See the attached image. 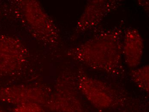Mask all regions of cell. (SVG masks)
I'll use <instances>...</instances> for the list:
<instances>
[{"mask_svg":"<svg viewBox=\"0 0 149 112\" xmlns=\"http://www.w3.org/2000/svg\"><path fill=\"white\" fill-rule=\"evenodd\" d=\"M103 33L69 50L67 55L97 69L110 70L116 67L123 53L121 35L117 30Z\"/></svg>","mask_w":149,"mask_h":112,"instance_id":"6da1fadb","label":"cell"},{"mask_svg":"<svg viewBox=\"0 0 149 112\" xmlns=\"http://www.w3.org/2000/svg\"><path fill=\"white\" fill-rule=\"evenodd\" d=\"M19 3L26 22L36 38L47 44H56L59 39L58 29L40 2L28 0Z\"/></svg>","mask_w":149,"mask_h":112,"instance_id":"7a4b0ae2","label":"cell"},{"mask_svg":"<svg viewBox=\"0 0 149 112\" xmlns=\"http://www.w3.org/2000/svg\"><path fill=\"white\" fill-rule=\"evenodd\" d=\"M27 56V49L20 40L0 35V76H13L19 72Z\"/></svg>","mask_w":149,"mask_h":112,"instance_id":"3957f363","label":"cell"},{"mask_svg":"<svg viewBox=\"0 0 149 112\" xmlns=\"http://www.w3.org/2000/svg\"><path fill=\"white\" fill-rule=\"evenodd\" d=\"M50 93L45 88L32 85L0 87V102L15 106L34 103L44 106Z\"/></svg>","mask_w":149,"mask_h":112,"instance_id":"277c9868","label":"cell"},{"mask_svg":"<svg viewBox=\"0 0 149 112\" xmlns=\"http://www.w3.org/2000/svg\"><path fill=\"white\" fill-rule=\"evenodd\" d=\"M117 2L111 1H95L90 2L77 23L75 34H79L92 28L100 22L109 12L115 7Z\"/></svg>","mask_w":149,"mask_h":112,"instance_id":"5b68a950","label":"cell"},{"mask_svg":"<svg viewBox=\"0 0 149 112\" xmlns=\"http://www.w3.org/2000/svg\"><path fill=\"white\" fill-rule=\"evenodd\" d=\"M144 43L140 34L134 28L127 29L124 35L122 52L125 61L130 67L140 64L143 54Z\"/></svg>","mask_w":149,"mask_h":112,"instance_id":"8992f818","label":"cell"},{"mask_svg":"<svg viewBox=\"0 0 149 112\" xmlns=\"http://www.w3.org/2000/svg\"><path fill=\"white\" fill-rule=\"evenodd\" d=\"M61 87L56 88L50 94L43 106L46 110L59 112H77L76 99L69 89Z\"/></svg>","mask_w":149,"mask_h":112,"instance_id":"52a82bcc","label":"cell"},{"mask_svg":"<svg viewBox=\"0 0 149 112\" xmlns=\"http://www.w3.org/2000/svg\"><path fill=\"white\" fill-rule=\"evenodd\" d=\"M79 85L84 95L95 105L103 107L110 104L111 98L108 92L99 82L82 77L79 80Z\"/></svg>","mask_w":149,"mask_h":112,"instance_id":"ba28073f","label":"cell"},{"mask_svg":"<svg viewBox=\"0 0 149 112\" xmlns=\"http://www.w3.org/2000/svg\"><path fill=\"white\" fill-rule=\"evenodd\" d=\"M132 78L139 87L146 92L149 91V66H142L141 68L133 70Z\"/></svg>","mask_w":149,"mask_h":112,"instance_id":"9c48e42d","label":"cell"},{"mask_svg":"<svg viewBox=\"0 0 149 112\" xmlns=\"http://www.w3.org/2000/svg\"><path fill=\"white\" fill-rule=\"evenodd\" d=\"M46 111L43 106L34 103L16 106L12 110L13 112H47Z\"/></svg>","mask_w":149,"mask_h":112,"instance_id":"30bf717a","label":"cell"},{"mask_svg":"<svg viewBox=\"0 0 149 112\" xmlns=\"http://www.w3.org/2000/svg\"><path fill=\"white\" fill-rule=\"evenodd\" d=\"M0 112H7L6 111H5V110H4V109H3V108H2V107H1V106H0Z\"/></svg>","mask_w":149,"mask_h":112,"instance_id":"8fae6325","label":"cell"}]
</instances>
